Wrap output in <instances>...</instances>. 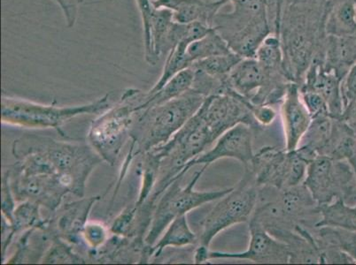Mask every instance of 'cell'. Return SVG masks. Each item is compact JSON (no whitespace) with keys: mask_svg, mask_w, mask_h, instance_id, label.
<instances>
[{"mask_svg":"<svg viewBox=\"0 0 356 265\" xmlns=\"http://www.w3.org/2000/svg\"><path fill=\"white\" fill-rule=\"evenodd\" d=\"M330 6L331 0H275L273 24L282 44L284 71L299 86L323 49Z\"/></svg>","mask_w":356,"mask_h":265,"instance_id":"6da1fadb","label":"cell"},{"mask_svg":"<svg viewBox=\"0 0 356 265\" xmlns=\"http://www.w3.org/2000/svg\"><path fill=\"white\" fill-rule=\"evenodd\" d=\"M258 196L259 187L254 174L245 168L241 182L232 187L231 192L219 199L204 219L199 245L209 248L220 232L231 226L250 221L257 206Z\"/></svg>","mask_w":356,"mask_h":265,"instance_id":"7a4b0ae2","label":"cell"},{"mask_svg":"<svg viewBox=\"0 0 356 265\" xmlns=\"http://www.w3.org/2000/svg\"><path fill=\"white\" fill-rule=\"evenodd\" d=\"M304 185L319 206L341 199L348 205L356 203V178L350 164L318 156L307 166Z\"/></svg>","mask_w":356,"mask_h":265,"instance_id":"3957f363","label":"cell"},{"mask_svg":"<svg viewBox=\"0 0 356 265\" xmlns=\"http://www.w3.org/2000/svg\"><path fill=\"white\" fill-rule=\"evenodd\" d=\"M206 99L191 89L177 99L149 108L139 119L142 130L147 132L144 137L145 146L168 143L199 111Z\"/></svg>","mask_w":356,"mask_h":265,"instance_id":"277c9868","label":"cell"},{"mask_svg":"<svg viewBox=\"0 0 356 265\" xmlns=\"http://www.w3.org/2000/svg\"><path fill=\"white\" fill-rule=\"evenodd\" d=\"M307 166L296 150L287 151L273 146L262 147L248 166L259 187L286 189L303 183Z\"/></svg>","mask_w":356,"mask_h":265,"instance_id":"5b68a950","label":"cell"},{"mask_svg":"<svg viewBox=\"0 0 356 265\" xmlns=\"http://www.w3.org/2000/svg\"><path fill=\"white\" fill-rule=\"evenodd\" d=\"M208 166H203L202 169L194 174L193 180L186 187L179 185L183 177L171 184L170 189L166 195L159 203L156 213H155L154 223L152 229L147 238L149 244L154 243L161 232L168 225L178 216L186 214L193 210L206 205V203L216 201L232 191V187L225 189L212 190V191H196L194 190L196 183L199 182L200 177L208 169Z\"/></svg>","mask_w":356,"mask_h":265,"instance_id":"8992f818","label":"cell"},{"mask_svg":"<svg viewBox=\"0 0 356 265\" xmlns=\"http://www.w3.org/2000/svg\"><path fill=\"white\" fill-rule=\"evenodd\" d=\"M109 95L96 102L74 108L41 105L25 100L2 99V121L29 128H58L63 123L83 113L102 111L108 105Z\"/></svg>","mask_w":356,"mask_h":265,"instance_id":"52a82bcc","label":"cell"},{"mask_svg":"<svg viewBox=\"0 0 356 265\" xmlns=\"http://www.w3.org/2000/svg\"><path fill=\"white\" fill-rule=\"evenodd\" d=\"M250 241L247 250L232 252L209 251V261L216 259L249 260L254 264H290L291 254L284 242L275 238L257 219L249 221Z\"/></svg>","mask_w":356,"mask_h":265,"instance_id":"ba28073f","label":"cell"},{"mask_svg":"<svg viewBox=\"0 0 356 265\" xmlns=\"http://www.w3.org/2000/svg\"><path fill=\"white\" fill-rule=\"evenodd\" d=\"M254 132L250 126L239 123L222 134L209 150L191 161L186 167L190 169L199 164L209 166L222 158H233L244 167L248 166L254 156L252 148Z\"/></svg>","mask_w":356,"mask_h":265,"instance_id":"9c48e42d","label":"cell"},{"mask_svg":"<svg viewBox=\"0 0 356 265\" xmlns=\"http://www.w3.org/2000/svg\"><path fill=\"white\" fill-rule=\"evenodd\" d=\"M342 79L323 65V57L316 56L304 77L300 89L313 90L325 99L329 114L333 119H341L345 108L341 93Z\"/></svg>","mask_w":356,"mask_h":265,"instance_id":"30bf717a","label":"cell"},{"mask_svg":"<svg viewBox=\"0 0 356 265\" xmlns=\"http://www.w3.org/2000/svg\"><path fill=\"white\" fill-rule=\"evenodd\" d=\"M286 150H296L312 121L300 96V86L291 83L283 102L281 103Z\"/></svg>","mask_w":356,"mask_h":265,"instance_id":"8fae6325","label":"cell"},{"mask_svg":"<svg viewBox=\"0 0 356 265\" xmlns=\"http://www.w3.org/2000/svg\"><path fill=\"white\" fill-rule=\"evenodd\" d=\"M228 2V0H153L152 4L154 8H166L172 11L174 21L178 24L200 22L213 28L220 9Z\"/></svg>","mask_w":356,"mask_h":265,"instance_id":"7c38bea8","label":"cell"},{"mask_svg":"<svg viewBox=\"0 0 356 265\" xmlns=\"http://www.w3.org/2000/svg\"><path fill=\"white\" fill-rule=\"evenodd\" d=\"M323 55L326 69L343 80L349 69L356 63V35L346 37L327 35Z\"/></svg>","mask_w":356,"mask_h":265,"instance_id":"4fadbf2b","label":"cell"},{"mask_svg":"<svg viewBox=\"0 0 356 265\" xmlns=\"http://www.w3.org/2000/svg\"><path fill=\"white\" fill-rule=\"evenodd\" d=\"M309 228L319 254L325 250L344 252L356 263V232L326 225Z\"/></svg>","mask_w":356,"mask_h":265,"instance_id":"5bb4252c","label":"cell"},{"mask_svg":"<svg viewBox=\"0 0 356 265\" xmlns=\"http://www.w3.org/2000/svg\"><path fill=\"white\" fill-rule=\"evenodd\" d=\"M325 31L336 37L356 35V0H331Z\"/></svg>","mask_w":356,"mask_h":265,"instance_id":"9a60e30c","label":"cell"},{"mask_svg":"<svg viewBox=\"0 0 356 265\" xmlns=\"http://www.w3.org/2000/svg\"><path fill=\"white\" fill-rule=\"evenodd\" d=\"M325 225L356 232V203L351 205L339 199L320 206V219L315 228Z\"/></svg>","mask_w":356,"mask_h":265,"instance_id":"2e32d148","label":"cell"},{"mask_svg":"<svg viewBox=\"0 0 356 265\" xmlns=\"http://www.w3.org/2000/svg\"><path fill=\"white\" fill-rule=\"evenodd\" d=\"M194 76H195V72L192 67L178 73L173 78L168 80L163 88L159 90L158 92L152 96L147 94V98H145L143 105H141L142 110L163 105V103L177 99L189 92L193 87Z\"/></svg>","mask_w":356,"mask_h":265,"instance_id":"e0dca14e","label":"cell"},{"mask_svg":"<svg viewBox=\"0 0 356 265\" xmlns=\"http://www.w3.org/2000/svg\"><path fill=\"white\" fill-rule=\"evenodd\" d=\"M193 42L184 40L179 42L176 46L168 54L163 67V74L158 82L147 94L149 96L159 92L163 88L168 80L173 78L176 74L192 67L193 61L191 60L187 49Z\"/></svg>","mask_w":356,"mask_h":265,"instance_id":"ac0fdd59","label":"cell"},{"mask_svg":"<svg viewBox=\"0 0 356 265\" xmlns=\"http://www.w3.org/2000/svg\"><path fill=\"white\" fill-rule=\"evenodd\" d=\"M198 239L191 230L186 214L177 216L168 226V230L161 240L154 248L156 255L161 253L167 247L184 248L198 243Z\"/></svg>","mask_w":356,"mask_h":265,"instance_id":"d6986e66","label":"cell"},{"mask_svg":"<svg viewBox=\"0 0 356 265\" xmlns=\"http://www.w3.org/2000/svg\"><path fill=\"white\" fill-rule=\"evenodd\" d=\"M191 60L195 61L207 59V58L218 56V55L232 53L227 42L213 28L208 34L200 40L193 42L187 49Z\"/></svg>","mask_w":356,"mask_h":265,"instance_id":"ffe728a7","label":"cell"},{"mask_svg":"<svg viewBox=\"0 0 356 265\" xmlns=\"http://www.w3.org/2000/svg\"><path fill=\"white\" fill-rule=\"evenodd\" d=\"M254 58L265 69L282 71V72L286 73L284 67L282 44H281L280 35L275 33V32L268 35L262 42L257 51V53H255Z\"/></svg>","mask_w":356,"mask_h":265,"instance_id":"44dd1931","label":"cell"},{"mask_svg":"<svg viewBox=\"0 0 356 265\" xmlns=\"http://www.w3.org/2000/svg\"><path fill=\"white\" fill-rule=\"evenodd\" d=\"M242 59L244 58L232 51L231 53L218 55L195 61L191 67L202 71L210 76L227 77Z\"/></svg>","mask_w":356,"mask_h":265,"instance_id":"7402d4cb","label":"cell"},{"mask_svg":"<svg viewBox=\"0 0 356 265\" xmlns=\"http://www.w3.org/2000/svg\"><path fill=\"white\" fill-rule=\"evenodd\" d=\"M300 90L303 103L312 119L323 115L330 116L328 105H327L325 99L319 93L313 92V90L300 89Z\"/></svg>","mask_w":356,"mask_h":265,"instance_id":"603a6c76","label":"cell"},{"mask_svg":"<svg viewBox=\"0 0 356 265\" xmlns=\"http://www.w3.org/2000/svg\"><path fill=\"white\" fill-rule=\"evenodd\" d=\"M341 93L346 109L356 99V63L353 65L342 80Z\"/></svg>","mask_w":356,"mask_h":265,"instance_id":"cb8c5ba5","label":"cell"},{"mask_svg":"<svg viewBox=\"0 0 356 265\" xmlns=\"http://www.w3.org/2000/svg\"><path fill=\"white\" fill-rule=\"evenodd\" d=\"M84 236L90 246L98 248L106 240V228L99 223H89L84 226Z\"/></svg>","mask_w":356,"mask_h":265,"instance_id":"d4e9b609","label":"cell"},{"mask_svg":"<svg viewBox=\"0 0 356 265\" xmlns=\"http://www.w3.org/2000/svg\"><path fill=\"white\" fill-rule=\"evenodd\" d=\"M252 113L261 128L268 127L277 118V112L270 105H254Z\"/></svg>","mask_w":356,"mask_h":265,"instance_id":"484cf974","label":"cell"},{"mask_svg":"<svg viewBox=\"0 0 356 265\" xmlns=\"http://www.w3.org/2000/svg\"><path fill=\"white\" fill-rule=\"evenodd\" d=\"M37 207L31 205V203L22 205L20 208L15 212V222L18 228L22 226L32 225L37 221L38 213Z\"/></svg>","mask_w":356,"mask_h":265,"instance_id":"4316f807","label":"cell"},{"mask_svg":"<svg viewBox=\"0 0 356 265\" xmlns=\"http://www.w3.org/2000/svg\"><path fill=\"white\" fill-rule=\"evenodd\" d=\"M136 3H137L139 12H140L142 24H143L145 40L148 37L152 14H153L154 8L151 0H136Z\"/></svg>","mask_w":356,"mask_h":265,"instance_id":"83f0119b","label":"cell"},{"mask_svg":"<svg viewBox=\"0 0 356 265\" xmlns=\"http://www.w3.org/2000/svg\"><path fill=\"white\" fill-rule=\"evenodd\" d=\"M134 211L129 210L125 212L124 214L119 216L115 224L113 225L112 230L116 234H124L126 229H127L129 223H131L132 218H134Z\"/></svg>","mask_w":356,"mask_h":265,"instance_id":"f1b7e54d","label":"cell"},{"mask_svg":"<svg viewBox=\"0 0 356 265\" xmlns=\"http://www.w3.org/2000/svg\"><path fill=\"white\" fill-rule=\"evenodd\" d=\"M54 1L60 6L61 11H63L65 16V20H66L67 22V27H74L76 21V12L73 10L72 6L65 1V0H54Z\"/></svg>","mask_w":356,"mask_h":265,"instance_id":"f546056e","label":"cell"},{"mask_svg":"<svg viewBox=\"0 0 356 265\" xmlns=\"http://www.w3.org/2000/svg\"><path fill=\"white\" fill-rule=\"evenodd\" d=\"M342 119L348 122L349 125L355 124L356 123V99L351 103L348 108L345 109L342 115Z\"/></svg>","mask_w":356,"mask_h":265,"instance_id":"4dcf8cb0","label":"cell"},{"mask_svg":"<svg viewBox=\"0 0 356 265\" xmlns=\"http://www.w3.org/2000/svg\"><path fill=\"white\" fill-rule=\"evenodd\" d=\"M67 2V0H65ZM74 2H76V4H81V3L83 2V0H73Z\"/></svg>","mask_w":356,"mask_h":265,"instance_id":"1f68e13d","label":"cell"},{"mask_svg":"<svg viewBox=\"0 0 356 265\" xmlns=\"http://www.w3.org/2000/svg\"><path fill=\"white\" fill-rule=\"evenodd\" d=\"M350 126H351L352 128L354 129V131H355V135H356V123H355V124H352Z\"/></svg>","mask_w":356,"mask_h":265,"instance_id":"d6a6232c","label":"cell"}]
</instances>
